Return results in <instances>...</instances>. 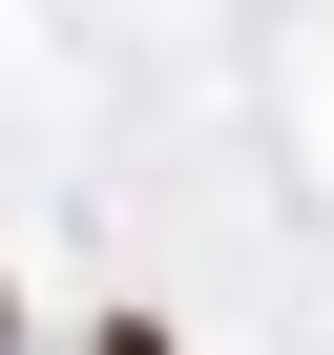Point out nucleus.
Masks as SVG:
<instances>
[{
    "mask_svg": "<svg viewBox=\"0 0 334 355\" xmlns=\"http://www.w3.org/2000/svg\"><path fill=\"white\" fill-rule=\"evenodd\" d=\"M84 355H167V313H105V334H84Z\"/></svg>",
    "mask_w": 334,
    "mask_h": 355,
    "instance_id": "nucleus-1",
    "label": "nucleus"
},
{
    "mask_svg": "<svg viewBox=\"0 0 334 355\" xmlns=\"http://www.w3.org/2000/svg\"><path fill=\"white\" fill-rule=\"evenodd\" d=\"M0 334H21V313H0Z\"/></svg>",
    "mask_w": 334,
    "mask_h": 355,
    "instance_id": "nucleus-2",
    "label": "nucleus"
}]
</instances>
